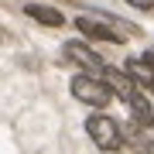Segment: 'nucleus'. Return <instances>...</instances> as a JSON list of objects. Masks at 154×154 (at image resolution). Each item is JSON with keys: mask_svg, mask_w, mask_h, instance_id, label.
<instances>
[{"mask_svg": "<svg viewBox=\"0 0 154 154\" xmlns=\"http://www.w3.org/2000/svg\"><path fill=\"white\" fill-rule=\"evenodd\" d=\"M75 24H79V31H82L86 38H99V41H113V45H120V41H123V34H120V31L106 28V24L93 21V17H79Z\"/></svg>", "mask_w": 154, "mask_h": 154, "instance_id": "nucleus-7", "label": "nucleus"}, {"mask_svg": "<svg viewBox=\"0 0 154 154\" xmlns=\"http://www.w3.org/2000/svg\"><path fill=\"white\" fill-rule=\"evenodd\" d=\"M65 62H72V65H79L82 72H93V75H99V72H103L106 65H103V58L96 55L93 48H89V45H82V41H69L65 48Z\"/></svg>", "mask_w": 154, "mask_h": 154, "instance_id": "nucleus-3", "label": "nucleus"}, {"mask_svg": "<svg viewBox=\"0 0 154 154\" xmlns=\"http://www.w3.org/2000/svg\"><path fill=\"white\" fill-rule=\"evenodd\" d=\"M127 103H130V113H134V123L137 127H151L154 123V99L144 93V89H137Z\"/></svg>", "mask_w": 154, "mask_h": 154, "instance_id": "nucleus-6", "label": "nucleus"}, {"mask_svg": "<svg viewBox=\"0 0 154 154\" xmlns=\"http://www.w3.org/2000/svg\"><path fill=\"white\" fill-rule=\"evenodd\" d=\"M144 154H154V140H144Z\"/></svg>", "mask_w": 154, "mask_h": 154, "instance_id": "nucleus-10", "label": "nucleus"}, {"mask_svg": "<svg viewBox=\"0 0 154 154\" xmlns=\"http://www.w3.org/2000/svg\"><path fill=\"white\" fill-rule=\"evenodd\" d=\"M24 14L34 17L38 24H45V28H62V24H65V17H62L55 7H45V4H28V7H24Z\"/></svg>", "mask_w": 154, "mask_h": 154, "instance_id": "nucleus-8", "label": "nucleus"}, {"mask_svg": "<svg viewBox=\"0 0 154 154\" xmlns=\"http://www.w3.org/2000/svg\"><path fill=\"white\" fill-rule=\"evenodd\" d=\"M72 96H75L79 103L93 106V110H103V106L113 99L110 86L103 82V75H93V72H82V75L72 79Z\"/></svg>", "mask_w": 154, "mask_h": 154, "instance_id": "nucleus-1", "label": "nucleus"}, {"mask_svg": "<svg viewBox=\"0 0 154 154\" xmlns=\"http://www.w3.org/2000/svg\"><path fill=\"white\" fill-rule=\"evenodd\" d=\"M86 134L93 137V144H96L99 151H120V147H123V130H120V123L110 120V116H103V113H96V116L86 120Z\"/></svg>", "mask_w": 154, "mask_h": 154, "instance_id": "nucleus-2", "label": "nucleus"}, {"mask_svg": "<svg viewBox=\"0 0 154 154\" xmlns=\"http://www.w3.org/2000/svg\"><path fill=\"white\" fill-rule=\"evenodd\" d=\"M99 75H103V82L110 86V93H113V96H120V99H130V96L140 89V86L134 82L127 72H120V69H103Z\"/></svg>", "mask_w": 154, "mask_h": 154, "instance_id": "nucleus-4", "label": "nucleus"}, {"mask_svg": "<svg viewBox=\"0 0 154 154\" xmlns=\"http://www.w3.org/2000/svg\"><path fill=\"white\" fill-rule=\"evenodd\" d=\"M127 4H130V7H140V11H151L154 0H127Z\"/></svg>", "mask_w": 154, "mask_h": 154, "instance_id": "nucleus-9", "label": "nucleus"}, {"mask_svg": "<svg viewBox=\"0 0 154 154\" xmlns=\"http://www.w3.org/2000/svg\"><path fill=\"white\" fill-rule=\"evenodd\" d=\"M127 75L134 79L140 89H154V55H144V58H130L127 62Z\"/></svg>", "mask_w": 154, "mask_h": 154, "instance_id": "nucleus-5", "label": "nucleus"}]
</instances>
